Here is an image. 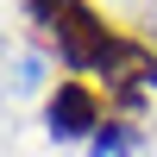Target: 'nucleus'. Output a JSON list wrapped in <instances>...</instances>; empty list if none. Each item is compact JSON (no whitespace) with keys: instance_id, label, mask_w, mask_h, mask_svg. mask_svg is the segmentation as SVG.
<instances>
[{"instance_id":"obj_1","label":"nucleus","mask_w":157,"mask_h":157,"mask_svg":"<svg viewBox=\"0 0 157 157\" xmlns=\"http://www.w3.org/2000/svg\"><path fill=\"white\" fill-rule=\"evenodd\" d=\"M101 126V94L88 82H57V94H50V132L63 138H82Z\"/></svg>"}]
</instances>
